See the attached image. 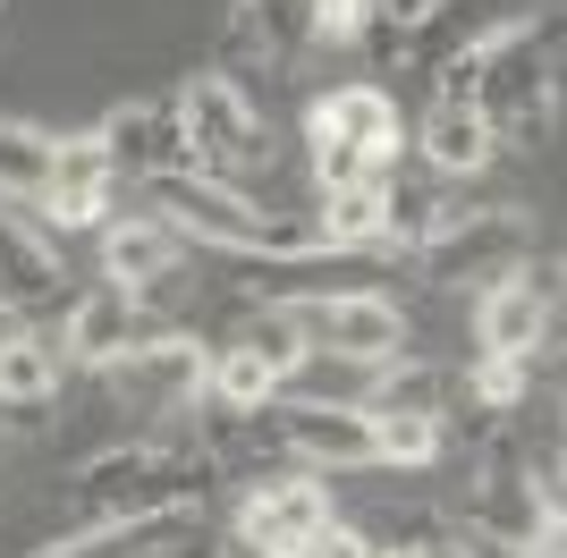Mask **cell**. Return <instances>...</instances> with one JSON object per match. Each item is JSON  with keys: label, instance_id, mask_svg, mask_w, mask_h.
<instances>
[{"label": "cell", "instance_id": "1", "mask_svg": "<svg viewBox=\"0 0 567 558\" xmlns=\"http://www.w3.org/2000/svg\"><path fill=\"white\" fill-rule=\"evenodd\" d=\"M213 457L195 448L187 423H162V432H136L118 448H94L76 465V508L94 525H136V516H195L204 490H213Z\"/></svg>", "mask_w": 567, "mask_h": 558}, {"label": "cell", "instance_id": "2", "mask_svg": "<svg viewBox=\"0 0 567 558\" xmlns=\"http://www.w3.org/2000/svg\"><path fill=\"white\" fill-rule=\"evenodd\" d=\"M153 211L187 246H213V255H246V262H322L331 246L313 237V220H288V211H262L246 186L204 178V169H169V178H144Z\"/></svg>", "mask_w": 567, "mask_h": 558}, {"label": "cell", "instance_id": "3", "mask_svg": "<svg viewBox=\"0 0 567 558\" xmlns=\"http://www.w3.org/2000/svg\"><path fill=\"white\" fill-rule=\"evenodd\" d=\"M559 43H567L559 9H534L525 25H508V34H492V43L474 51V111L492 127V144L534 153L550 136V111H559Z\"/></svg>", "mask_w": 567, "mask_h": 558}, {"label": "cell", "instance_id": "4", "mask_svg": "<svg viewBox=\"0 0 567 558\" xmlns=\"http://www.w3.org/2000/svg\"><path fill=\"white\" fill-rule=\"evenodd\" d=\"M466 534L483 541V550H559V490L534 474V457L517 448V432L508 423H492L483 432V448H474V483H466Z\"/></svg>", "mask_w": 567, "mask_h": 558}, {"label": "cell", "instance_id": "5", "mask_svg": "<svg viewBox=\"0 0 567 558\" xmlns=\"http://www.w3.org/2000/svg\"><path fill=\"white\" fill-rule=\"evenodd\" d=\"M517 262H534L525 204H432L424 237H415V271L432 288H492Z\"/></svg>", "mask_w": 567, "mask_h": 558}, {"label": "cell", "instance_id": "6", "mask_svg": "<svg viewBox=\"0 0 567 558\" xmlns=\"http://www.w3.org/2000/svg\"><path fill=\"white\" fill-rule=\"evenodd\" d=\"M178 111H187L195 169H204V178L246 186L255 169H271V118H262V102H255L246 85H237V76L195 69L187 85H178Z\"/></svg>", "mask_w": 567, "mask_h": 558}, {"label": "cell", "instance_id": "7", "mask_svg": "<svg viewBox=\"0 0 567 558\" xmlns=\"http://www.w3.org/2000/svg\"><path fill=\"white\" fill-rule=\"evenodd\" d=\"M280 304H297L313 355H331V364L381 372L406 355V304L381 297V288H288Z\"/></svg>", "mask_w": 567, "mask_h": 558}, {"label": "cell", "instance_id": "8", "mask_svg": "<svg viewBox=\"0 0 567 558\" xmlns=\"http://www.w3.org/2000/svg\"><path fill=\"white\" fill-rule=\"evenodd\" d=\"M102 381H111L136 415L187 423L195 406H204V390H213V348L187 339V330H153L144 348H127L118 364H102Z\"/></svg>", "mask_w": 567, "mask_h": 558}, {"label": "cell", "instance_id": "9", "mask_svg": "<svg viewBox=\"0 0 567 558\" xmlns=\"http://www.w3.org/2000/svg\"><path fill=\"white\" fill-rule=\"evenodd\" d=\"M331 474H306V465H288V474H262L246 483L237 499V550L246 558H306V541L331 525Z\"/></svg>", "mask_w": 567, "mask_h": 558}, {"label": "cell", "instance_id": "10", "mask_svg": "<svg viewBox=\"0 0 567 558\" xmlns=\"http://www.w3.org/2000/svg\"><path fill=\"white\" fill-rule=\"evenodd\" d=\"M288 465L306 474H373V423L355 397H271Z\"/></svg>", "mask_w": 567, "mask_h": 558}, {"label": "cell", "instance_id": "11", "mask_svg": "<svg viewBox=\"0 0 567 558\" xmlns=\"http://www.w3.org/2000/svg\"><path fill=\"white\" fill-rule=\"evenodd\" d=\"M550 313H559L550 262H517L508 279L474 288V355H543L550 348Z\"/></svg>", "mask_w": 567, "mask_h": 558}, {"label": "cell", "instance_id": "12", "mask_svg": "<svg viewBox=\"0 0 567 558\" xmlns=\"http://www.w3.org/2000/svg\"><path fill=\"white\" fill-rule=\"evenodd\" d=\"M94 136H102V153H111L118 178H169V169H195V136H187V111H178V85L153 93V102H118Z\"/></svg>", "mask_w": 567, "mask_h": 558}, {"label": "cell", "instance_id": "13", "mask_svg": "<svg viewBox=\"0 0 567 558\" xmlns=\"http://www.w3.org/2000/svg\"><path fill=\"white\" fill-rule=\"evenodd\" d=\"M313 43V18H306V0H237L229 25H220V76H288L297 69V51Z\"/></svg>", "mask_w": 567, "mask_h": 558}, {"label": "cell", "instance_id": "14", "mask_svg": "<svg viewBox=\"0 0 567 558\" xmlns=\"http://www.w3.org/2000/svg\"><path fill=\"white\" fill-rule=\"evenodd\" d=\"M534 9H550V0H424V9L399 25V43L415 51V69H441L457 51H483L492 34L525 25Z\"/></svg>", "mask_w": 567, "mask_h": 558}, {"label": "cell", "instance_id": "15", "mask_svg": "<svg viewBox=\"0 0 567 558\" xmlns=\"http://www.w3.org/2000/svg\"><path fill=\"white\" fill-rule=\"evenodd\" d=\"M153 330H162V322H153V304L102 279V288L69 297V313H60V355H69V364H94V372H102V364H118L127 348H144Z\"/></svg>", "mask_w": 567, "mask_h": 558}, {"label": "cell", "instance_id": "16", "mask_svg": "<svg viewBox=\"0 0 567 558\" xmlns=\"http://www.w3.org/2000/svg\"><path fill=\"white\" fill-rule=\"evenodd\" d=\"M306 136H339V144H364L381 169L399 162L406 144V118H399V93L373 85V76H355V85H331L306 102Z\"/></svg>", "mask_w": 567, "mask_h": 558}, {"label": "cell", "instance_id": "17", "mask_svg": "<svg viewBox=\"0 0 567 558\" xmlns=\"http://www.w3.org/2000/svg\"><path fill=\"white\" fill-rule=\"evenodd\" d=\"M60 288H69V262H60V246H51L25 211L0 204V313H51L60 304Z\"/></svg>", "mask_w": 567, "mask_h": 558}, {"label": "cell", "instance_id": "18", "mask_svg": "<svg viewBox=\"0 0 567 558\" xmlns=\"http://www.w3.org/2000/svg\"><path fill=\"white\" fill-rule=\"evenodd\" d=\"M111 153H102V136H60V153H51V195L34 211L43 220H60V229H102L111 220Z\"/></svg>", "mask_w": 567, "mask_h": 558}, {"label": "cell", "instance_id": "19", "mask_svg": "<svg viewBox=\"0 0 567 558\" xmlns=\"http://www.w3.org/2000/svg\"><path fill=\"white\" fill-rule=\"evenodd\" d=\"M187 262V237L169 229L162 211H144V220H102V279L127 288V297H153L162 279H178Z\"/></svg>", "mask_w": 567, "mask_h": 558}, {"label": "cell", "instance_id": "20", "mask_svg": "<svg viewBox=\"0 0 567 558\" xmlns=\"http://www.w3.org/2000/svg\"><path fill=\"white\" fill-rule=\"evenodd\" d=\"M60 372H69V355H60V339L34 322H9L0 330V406L25 423H43V406L60 397Z\"/></svg>", "mask_w": 567, "mask_h": 558}, {"label": "cell", "instance_id": "21", "mask_svg": "<svg viewBox=\"0 0 567 558\" xmlns=\"http://www.w3.org/2000/svg\"><path fill=\"white\" fill-rule=\"evenodd\" d=\"M313 237H322L331 255H373L381 237H390V178L313 195Z\"/></svg>", "mask_w": 567, "mask_h": 558}, {"label": "cell", "instance_id": "22", "mask_svg": "<svg viewBox=\"0 0 567 558\" xmlns=\"http://www.w3.org/2000/svg\"><path fill=\"white\" fill-rule=\"evenodd\" d=\"M355 406H390V415H432L441 432H450L457 372H441V364H415V355H399V364H381L373 381H364V397H355Z\"/></svg>", "mask_w": 567, "mask_h": 558}, {"label": "cell", "instance_id": "23", "mask_svg": "<svg viewBox=\"0 0 567 558\" xmlns=\"http://www.w3.org/2000/svg\"><path fill=\"white\" fill-rule=\"evenodd\" d=\"M229 348L262 355V364L280 372V381H297V372L313 364V339H306V322H297V304H280V297H262V304H237V330H229Z\"/></svg>", "mask_w": 567, "mask_h": 558}, {"label": "cell", "instance_id": "24", "mask_svg": "<svg viewBox=\"0 0 567 558\" xmlns=\"http://www.w3.org/2000/svg\"><path fill=\"white\" fill-rule=\"evenodd\" d=\"M51 153H60V136H51V127L0 118V204H9V211H34V204L51 195Z\"/></svg>", "mask_w": 567, "mask_h": 558}, {"label": "cell", "instance_id": "25", "mask_svg": "<svg viewBox=\"0 0 567 558\" xmlns=\"http://www.w3.org/2000/svg\"><path fill=\"white\" fill-rule=\"evenodd\" d=\"M415 144H424V162L441 169V178H474V169L499 162L483 111H450V102H432V118H424V136H415Z\"/></svg>", "mask_w": 567, "mask_h": 558}, {"label": "cell", "instance_id": "26", "mask_svg": "<svg viewBox=\"0 0 567 558\" xmlns=\"http://www.w3.org/2000/svg\"><path fill=\"white\" fill-rule=\"evenodd\" d=\"M169 534H178V516H136V525H85V534L43 541V550H25V558H153Z\"/></svg>", "mask_w": 567, "mask_h": 558}, {"label": "cell", "instance_id": "27", "mask_svg": "<svg viewBox=\"0 0 567 558\" xmlns=\"http://www.w3.org/2000/svg\"><path fill=\"white\" fill-rule=\"evenodd\" d=\"M364 423H373V465H432L441 448H450V432L432 415H390V406H364Z\"/></svg>", "mask_w": 567, "mask_h": 558}, {"label": "cell", "instance_id": "28", "mask_svg": "<svg viewBox=\"0 0 567 558\" xmlns=\"http://www.w3.org/2000/svg\"><path fill=\"white\" fill-rule=\"evenodd\" d=\"M213 406H262V397H280V372L262 364V355H246V348H229V339H220L213 348Z\"/></svg>", "mask_w": 567, "mask_h": 558}, {"label": "cell", "instance_id": "29", "mask_svg": "<svg viewBox=\"0 0 567 558\" xmlns=\"http://www.w3.org/2000/svg\"><path fill=\"white\" fill-rule=\"evenodd\" d=\"M306 162H313V195H331V186H364V178H390L364 144H339V136H306Z\"/></svg>", "mask_w": 567, "mask_h": 558}, {"label": "cell", "instance_id": "30", "mask_svg": "<svg viewBox=\"0 0 567 558\" xmlns=\"http://www.w3.org/2000/svg\"><path fill=\"white\" fill-rule=\"evenodd\" d=\"M306 18H313V43H364L373 0H306Z\"/></svg>", "mask_w": 567, "mask_h": 558}, {"label": "cell", "instance_id": "31", "mask_svg": "<svg viewBox=\"0 0 567 558\" xmlns=\"http://www.w3.org/2000/svg\"><path fill=\"white\" fill-rule=\"evenodd\" d=\"M373 550H381V541L364 534V525H348V516H331V525L306 541V558H373Z\"/></svg>", "mask_w": 567, "mask_h": 558}, {"label": "cell", "instance_id": "32", "mask_svg": "<svg viewBox=\"0 0 567 558\" xmlns=\"http://www.w3.org/2000/svg\"><path fill=\"white\" fill-rule=\"evenodd\" d=\"M373 558H424V550H373Z\"/></svg>", "mask_w": 567, "mask_h": 558}, {"label": "cell", "instance_id": "33", "mask_svg": "<svg viewBox=\"0 0 567 558\" xmlns=\"http://www.w3.org/2000/svg\"><path fill=\"white\" fill-rule=\"evenodd\" d=\"M0 9H9V0H0Z\"/></svg>", "mask_w": 567, "mask_h": 558}]
</instances>
